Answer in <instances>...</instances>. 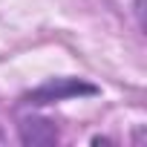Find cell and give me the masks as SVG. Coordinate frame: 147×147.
Wrapping results in <instances>:
<instances>
[{
	"label": "cell",
	"instance_id": "3",
	"mask_svg": "<svg viewBox=\"0 0 147 147\" xmlns=\"http://www.w3.org/2000/svg\"><path fill=\"white\" fill-rule=\"evenodd\" d=\"M0 141H3V133H0Z\"/></svg>",
	"mask_w": 147,
	"mask_h": 147
},
{
	"label": "cell",
	"instance_id": "1",
	"mask_svg": "<svg viewBox=\"0 0 147 147\" xmlns=\"http://www.w3.org/2000/svg\"><path fill=\"white\" fill-rule=\"evenodd\" d=\"M101 87L84 81V78H72V75H58L43 81L40 87L29 90L23 95L26 107H46V104H58V101H69V98H92L98 95Z\"/></svg>",
	"mask_w": 147,
	"mask_h": 147
},
{
	"label": "cell",
	"instance_id": "2",
	"mask_svg": "<svg viewBox=\"0 0 147 147\" xmlns=\"http://www.w3.org/2000/svg\"><path fill=\"white\" fill-rule=\"evenodd\" d=\"M20 141L23 144H55L58 141V127L49 118H38V115H23L20 124Z\"/></svg>",
	"mask_w": 147,
	"mask_h": 147
}]
</instances>
